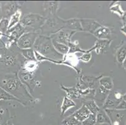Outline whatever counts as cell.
Here are the masks:
<instances>
[{
  "mask_svg": "<svg viewBox=\"0 0 126 125\" xmlns=\"http://www.w3.org/2000/svg\"><path fill=\"white\" fill-rule=\"evenodd\" d=\"M0 87L21 103L33 100V97L18 77V73H0Z\"/></svg>",
  "mask_w": 126,
  "mask_h": 125,
  "instance_id": "1",
  "label": "cell"
},
{
  "mask_svg": "<svg viewBox=\"0 0 126 125\" xmlns=\"http://www.w3.org/2000/svg\"><path fill=\"white\" fill-rule=\"evenodd\" d=\"M22 58L10 48H0V73H18L24 62Z\"/></svg>",
  "mask_w": 126,
  "mask_h": 125,
  "instance_id": "2",
  "label": "cell"
},
{
  "mask_svg": "<svg viewBox=\"0 0 126 125\" xmlns=\"http://www.w3.org/2000/svg\"><path fill=\"white\" fill-rule=\"evenodd\" d=\"M33 48L35 51H37L43 56L56 61H60L59 59L64 56L55 49L50 36L39 34Z\"/></svg>",
  "mask_w": 126,
  "mask_h": 125,
  "instance_id": "3",
  "label": "cell"
},
{
  "mask_svg": "<svg viewBox=\"0 0 126 125\" xmlns=\"http://www.w3.org/2000/svg\"><path fill=\"white\" fill-rule=\"evenodd\" d=\"M47 18L40 14L30 13L24 15L21 18L19 24L26 32H38L43 26Z\"/></svg>",
  "mask_w": 126,
  "mask_h": 125,
  "instance_id": "4",
  "label": "cell"
},
{
  "mask_svg": "<svg viewBox=\"0 0 126 125\" xmlns=\"http://www.w3.org/2000/svg\"><path fill=\"white\" fill-rule=\"evenodd\" d=\"M65 20L59 18L57 15L47 18L43 26L41 28L40 31L41 35L51 36L60 31L65 29Z\"/></svg>",
  "mask_w": 126,
  "mask_h": 125,
  "instance_id": "5",
  "label": "cell"
},
{
  "mask_svg": "<svg viewBox=\"0 0 126 125\" xmlns=\"http://www.w3.org/2000/svg\"><path fill=\"white\" fill-rule=\"evenodd\" d=\"M38 36V32H26L18 39L16 45L19 50L32 48Z\"/></svg>",
  "mask_w": 126,
  "mask_h": 125,
  "instance_id": "6",
  "label": "cell"
},
{
  "mask_svg": "<svg viewBox=\"0 0 126 125\" xmlns=\"http://www.w3.org/2000/svg\"><path fill=\"white\" fill-rule=\"evenodd\" d=\"M25 33H26V31L19 23L11 29L7 31L5 36H6L8 40L7 42L4 44V48L9 49L13 44H16L18 39Z\"/></svg>",
  "mask_w": 126,
  "mask_h": 125,
  "instance_id": "7",
  "label": "cell"
},
{
  "mask_svg": "<svg viewBox=\"0 0 126 125\" xmlns=\"http://www.w3.org/2000/svg\"><path fill=\"white\" fill-rule=\"evenodd\" d=\"M23 2L19 1H5L1 2L3 18L9 19L10 17L15 13L18 10H20Z\"/></svg>",
  "mask_w": 126,
  "mask_h": 125,
  "instance_id": "8",
  "label": "cell"
},
{
  "mask_svg": "<svg viewBox=\"0 0 126 125\" xmlns=\"http://www.w3.org/2000/svg\"><path fill=\"white\" fill-rule=\"evenodd\" d=\"M110 120L111 125H126V114L124 110L116 109L104 110Z\"/></svg>",
  "mask_w": 126,
  "mask_h": 125,
  "instance_id": "9",
  "label": "cell"
},
{
  "mask_svg": "<svg viewBox=\"0 0 126 125\" xmlns=\"http://www.w3.org/2000/svg\"><path fill=\"white\" fill-rule=\"evenodd\" d=\"M18 75L20 81L25 86L28 88L29 92L32 95V93H33L36 84V81L34 78V73H28L23 69H20L18 71Z\"/></svg>",
  "mask_w": 126,
  "mask_h": 125,
  "instance_id": "10",
  "label": "cell"
},
{
  "mask_svg": "<svg viewBox=\"0 0 126 125\" xmlns=\"http://www.w3.org/2000/svg\"><path fill=\"white\" fill-rule=\"evenodd\" d=\"M122 96H123L122 93L119 91H114L109 93L103 105V109H116L119 103L122 101Z\"/></svg>",
  "mask_w": 126,
  "mask_h": 125,
  "instance_id": "11",
  "label": "cell"
},
{
  "mask_svg": "<svg viewBox=\"0 0 126 125\" xmlns=\"http://www.w3.org/2000/svg\"><path fill=\"white\" fill-rule=\"evenodd\" d=\"M75 33H76V31H74L62 29L56 34L51 35L50 37L58 43H62L65 45L68 46V44L72 42L71 39Z\"/></svg>",
  "mask_w": 126,
  "mask_h": 125,
  "instance_id": "12",
  "label": "cell"
},
{
  "mask_svg": "<svg viewBox=\"0 0 126 125\" xmlns=\"http://www.w3.org/2000/svg\"><path fill=\"white\" fill-rule=\"evenodd\" d=\"M80 21L82 26V31L88 32L92 34L98 28L101 26L97 21L93 19H80Z\"/></svg>",
  "mask_w": 126,
  "mask_h": 125,
  "instance_id": "13",
  "label": "cell"
},
{
  "mask_svg": "<svg viewBox=\"0 0 126 125\" xmlns=\"http://www.w3.org/2000/svg\"><path fill=\"white\" fill-rule=\"evenodd\" d=\"M59 2L47 1L44 3V11L46 14L45 18L57 15V11L58 9Z\"/></svg>",
  "mask_w": 126,
  "mask_h": 125,
  "instance_id": "14",
  "label": "cell"
},
{
  "mask_svg": "<svg viewBox=\"0 0 126 125\" xmlns=\"http://www.w3.org/2000/svg\"><path fill=\"white\" fill-rule=\"evenodd\" d=\"M109 92L110 91L105 89V88H103L101 86H98L97 89L95 91L94 96L95 100V102L97 103V105H98V103H101L103 106V105L105 103V100L107 99L109 94Z\"/></svg>",
  "mask_w": 126,
  "mask_h": 125,
  "instance_id": "15",
  "label": "cell"
},
{
  "mask_svg": "<svg viewBox=\"0 0 126 125\" xmlns=\"http://www.w3.org/2000/svg\"><path fill=\"white\" fill-rule=\"evenodd\" d=\"M91 114L92 113L88 110L87 108L84 105H83L82 107L77 110L74 114H72V116H74L77 120H78L80 122H83L85 120H87Z\"/></svg>",
  "mask_w": 126,
  "mask_h": 125,
  "instance_id": "16",
  "label": "cell"
},
{
  "mask_svg": "<svg viewBox=\"0 0 126 125\" xmlns=\"http://www.w3.org/2000/svg\"><path fill=\"white\" fill-rule=\"evenodd\" d=\"M65 29L74 31H82L80 19L72 18L65 20Z\"/></svg>",
  "mask_w": 126,
  "mask_h": 125,
  "instance_id": "17",
  "label": "cell"
},
{
  "mask_svg": "<svg viewBox=\"0 0 126 125\" xmlns=\"http://www.w3.org/2000/svg\"><path fill=\"white\" fill-rule=\"evenodd\" d=\"M93 34L98 40H110L111 37V31L108 27L101 25V26L98 28Z\"/></svg>",
  "mask_w": 126,
  "mask_h": 125,
  "instance_id": "18",
  "label": "cell"
},
{
  "mask_svg": "<svg viewBox=\"0 0 126 125\" xmlns=\"http://www.w3.org/2000/svg\"><path fill=\"white\" fill-rule=\"evenodd\" d=\"M110 44V40H98L95 43V45L92 47L93 50L98 55L104 52V51L109 47Z\"/></svg>",
  "mask_w": 126,
  "mask_h": 125,
  "instance_id": "19",
  "label": "cell"
},
{
  "mask_svg": "<svg viewBox=\"0 0 126 125\" xmlns=\"http://www.w3.org/2000/svg\"><path fill=\"white\" fill-rule=\"evenodd\" d=\"M38 68V62L36 60H26L24 61L21 66V69L27 71L28 73H34Z\"/></svg>",
  "mask_w": 126,
  "mask_h": 125,
  "instance_id": "20",
  "label": "cell"
},
{
  "mask_svg": "<svg viewBox=\"0 0 126 125\" xmlns=\"http://www.w3.org/2000/svg\"><path fill=\"white\" fill-rule=\"evenodd\" d=\"M96 124H99V125L107 124L109 125H111L109 117L108 116L107 113L104 109H100V110L96 114Z\"/></svg>",
  "mask_w": 126,
  "mask_h": 125,
  "instance_id": "21",
  "label": "cell"
},
{
  "mask_svg": "<svg viewBox=\"0 0 126 125\" xmlns=\"http://www.w3.org/2000/svg\"><path fill=\"white\" fill-rule=\"evenodd\" d=\"M62 89H63L65 91L67 92V97L70 99H78L82 95L81 89L79 88H75V87H72V88H68L65 87L63 86H61Z\"/></svg>",
  "mask_w": 126,
  "mask_h": 125,
  "instance_id": "22",
  "label": "cell"
},
{
  "mask_svg": "<svg viewBox=\"0 0 126 125\" xmlns=\"http://www.w3.org/2000/svg\"><path fill=\"white\" fill-rule=\"evenodd\" d=\"M21 18V10H18L15 14H13L10 19H8V31L11 29L13 27L16 26L19 23Z\"/></svg>",
  "mask_w": 126,
  "mask_h": 125,
  "instance_id": "23",
  "label": "cell"
},
{
  "mask_svg": "<svg viewBox=\"0 0 126 125\" xmlns=\"http://www.w3.org/2000/svg\"><path fill=\"white\" fill-rule=\"evenodd\" d=\"M75 106H76L75 103L72 99L69 98L67 96H64L61 106L62 115H63L67 110H69L70 108L74 107Z\"/></svg>",
  "mask_w": 126,
  "mask_h": 125,
  "instance_id": "24",
  "label": "cell"
},
{
  "mask_svg": "<svg viewBox=\"0 0 126 125\" xmlns=\"http://www.w3.org/2000/svg\"><path fill=\"white\" fill-rule=\"evenodd\" d=\"M51 41H52L53 45L54 46L55 49L59 53L62 54L63 56H65L69 53V48H68V46L62 44V43H58V42L52 40V39H51Z\"/></svg>",
  "mask_w": 126,
  "mask_h": 125,
  "instance_id": "25",
  "label": "cell"
},
{
  "mask_svg": "<svg viewBox=\"0 0 126 125\" xmlns=\"http://www.w3.org/2000/svg\"><path fill=\"white\" fill-rule=\"evenodd\" d=\"M101 78H94V77H89V76H84L83 78H82V84L85 85V86L87 87V88L89 89H92L94 88L95 85L96 84V82L98 80H100Z\"/></svg>",
  "mask_w": 126,
  "mask_h": 125,
  "instance_id": "26",
  "label": "cell"
},
{
  "mask_svg": "<svg viewBox=\"0 0 126 125\" xmlns=\"http://www.w3.org/2000/svg\"><path fill=\"white\" fill-rule=\"evenodd\" d=\"M83 102L85 103L83 105L87 108V109L90 111L92 114H95L96 115L97 112L100 110V108H99V106L97 105V103L94 100L89 99V100L84 101Z\"/></svg>",
  "mask_w": 126,
  "mask_h": 125,
  "instance_id": "27",
  "label": "cell"
},
{
  "mask_svg": "<svg viewBox=\"0 0 126 125\" xmlns=\"http://www.w3.org/2000/svg\"><path fill=\"white\" fill-rule=\"evenodd\" d=\"M99 84L105 89L110 91L113 88V81L112 78L109 76H104L99 80Z\"/></svg>",
  "mask_w": 126,
  "mask_h": 125,
  "instance_id": "28",
  "label": "cell"
},
{
  "mask_svg": "<svg viewBox=\"0 0 126 125\" xmlns=\"http://www.w3.org/2000/svg\"><path fill=\"white\" fill-rule=\"evenodd\" d=\"M117 60L120 63H123L126 59V44L121 46L116 53Z\"/></svg>",
  "mask_w": 126,
  "mask_h": 125,
  "instance_id": "29",
  "label": "cell"
},
{
  "mask_svg": "<svg viewBox=\"0 0 126 125\" xmlns=\"http://www.w3.org/2000/svg\"><path fill=\"white\" fill-rule=\"evenodd\" d=\"M20 54L26 60H36L35 56V51L33 48L20 50Z\"/></svg>",
  "mask_w": 126,
  "mask_h": 125,
  "instance_id": "30",
  "label": "cell"
},
{
  "mask_svg": "<svg viewBox=\"0 0 126 125\" xmlns=\"http://www.w3.org/2000/svg\"><path fill=\"white\" fill-rule=\"evenodd\" d=\"M1 100L16 101H18L19 102V103H21V102L19 100H18L17 98H16L15 97L12 96L11 94L6 92L5 90H4V89H2V88L0 87V101ZM21 104H22V103H21Z\"/></svg>",
  "mask_w": 126,
  "mask_h": 125,
  "instance_id": "31",
  "label": "cell"
},
{
  "mask_svg": "<svg viewBox=\"0 0 126 125\" xmlns=\"http://www.w3.org/2000/svg\"><path fill=\"white\" fill-rule=\"evenodd\" d=\"M62 124L63 125H82V122H80L78 120H77L72 115L66 118L62 121Z\"/></svg>",
  "mask_w": 126,
  "mask_h": 125,
  "instance_id": "32",
  "label": "cell"
},
{
  "mask_svg": "<svg viewBox=\"0 0 126 125\" xmlns=\"http://www.w3.org/2000/svg\"><path fill=\"white\" fill-rule=\"evenodd\" d=\"M110 10L114 13L118 14L120 16H122L124 14V11L122 10L121 4H119V3H115L112 4L110 8Z\"/></svg>",
  "mask_w": 126,
  "mask_h": 125,
  "instance_id": "33",
  "label": "cell"
},
{
  "mask_svg": "<svg viewBox=\"0 0 126 125\" xmlns=\"http://www.w3.org/2000/svg\"><path fill=\"white\" fill-rule=\"evenodd\" d=\"M94 51L93 50V48H91V49L87 50V52L85 53H83V55L79 57V60L82 61L86 62V63H88L90 61L92 57V53H91Z\"/></svg>",
  "mask_w": 126,
  "mask_h": 125,
  "instance_id": "34",
  "label": "cell"
},
{
  "mask_svg": "<svg viewBox=\"0 0 126 125\" xmlns=\"http://www.w3.org/2000/svg\"><path fill=\"white\" fill-rule=\"evenodd\" d=\"M8 19L3 18L2 20L0 21V33L6 35L8 31Z\"/></svg>",
  "mask_w": 126,
  "mask_h": 125,
  "instance_id": "35",
  "label": "cell"
},
{
  "mask_svg": "<svg viewBox=\"0 0 126 125\" xmlns=\"http://www.w3.org/2000/svg\"><path fill=\"white\" fill-rule=\"evenodd\" d=\"M82 125H96V115L91 114L86 120L83 121Z\"/></svg>",
  "mask_w": 126,
  "mask_h": 125,
  "instance_id": "36",
  "label": "cell"
},
{
  "mask_svg": "<svg viewBox=\"0 0 126 125\" xmlns=\"http://www.w3.org/2000/svg\"><path fill=\"white\" fill-rule=\"evenodd\" d=\"M116 109L117 110H126V102H125L124 100L121 101V103H119V105H118Z\"/></svg>",
  "mask_w": 126,
  "mask_h": 125,
  "instance_id": "37",
  "label": "cell"
},
{
  "mask_svg": "<svg viewBox=\"0 0 126 125\" xmlns=\"http://www.w3.org/2000/svg\"><path fill=\"white\" fill-rule=\"evenodd\" d=\"M121 31L126 35V25H124V26L121 28Z\"/></svg>",
  "mask_w": 126,
  "mask_h": 125,
  "instance_id": "38",
  "label": "cell"
},
{
  "mask_svg": "<svg viewBox=\"0 0 126 125\" xmlns=\"http://www.w3.org/2000/svg\"><path fill=\"white\" fill-rule=\"evenodd\" d=\"M122 18V21H124V23H125L126 24V12L124 13Z\"/></svg>",
  "mask_w": 126,
  "mask_h": 125,
  "instance_id": "39",
  "label": "cell"
},
{
  "mask_svg": "<svg viewBox=\"0 0 126 125\" xmlns=\"http://www.w3.org/2000/svg\"><path fill=\"white\" fill-rule=\"evenodd\" d=\"M3 19V15H2L1 12V2H0V21Z\"/></svg>",
  "mask_w": 126,
  "mask_h": 125,
  "instance_id": "40",
  "label": "cell"
},
{
  "mask_svg": "<svg viewBox=\"0 0 126 125\" xmlns=\"http://www.w3.org/2000/svg\"><path fill=\"white\" fill-rule=\"evenodd\" d=\"M122 98H123V100L125 102H126V93L123 96H122Z\"/></svg>",
  "mask_w": 126,
  "mask_h": 125,
  "instance_id": "41",
  "label": "cell"
},
{
  "mask_svg": "<svg viewBox=\"0 0 126 125\" xmlns=\"http://www.w3.org/2000/svg\"><path fill=\"white\" fill-rule=\"evenodd\" d=\"M123 65H124V67L125 69L126 70V59L125 60V61L123 63Z\"/></svg>",
  "mask_w": 126,
  "mask_h": 125,
  "instance_id": "42",
  "label": "cell"
},
{
  "mask_svg": "<svg viewBox=\"0 0 126 125\" xmlns=\"http://www.w3.org/2000/svg\"><path fill=\"white\" fill-rule=\"evenodd\" d=\"M0 125H1V118H0Z\"/></svg>",
  "mask_w": 126,
  "mask_h": 125,
  "instance_id": "43",
  "label": "cell"
},
{
  "mask_svg": "<svg viewBox=\"0 0 126 125\" xmlns=\"http://www.w3.org/2000/svg\"><path fill=\"white\" fill-rule=\"evenodd\" d=\"M99 125V124H96V125Z\"/></svg>",
  "mask_w": 126,
  "mask_h": 125,
  "instance_id": "44",
  "label": "cell"
}]
</instances>
